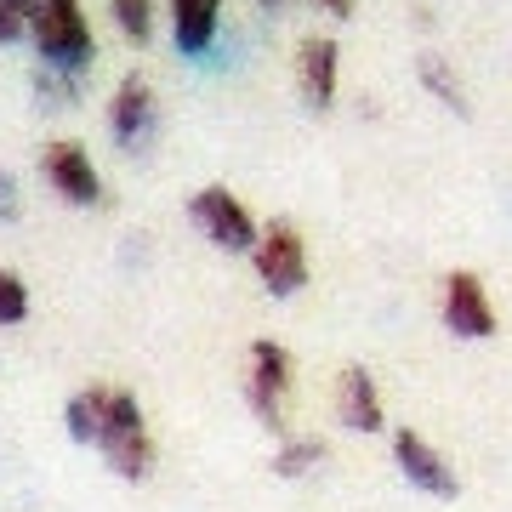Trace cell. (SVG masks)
I'll return each instance as SVG.
<instances>
[{"mask_svg": "<svg viewBox=\"0 0 512 512\" xmlns=\"http://www.w3.org/2000/svg\"><path fill=\"white\" fill-rule=\"evenodd\" d=\"M23 40L35 46V63H52V69L86 74L97 63V40H92L86 12H80V0H35Z\"/></svg>", "mask_w": 512, "mask_h": 512, "instance_id": "6da1fadb", "label": "cell"}, {"mask_svg": "<svg viewBox=\"0 0 512 512\" xmlns=\"http://www.w3.org/2000/svg\"><path fill=\"white\" fill-rule=\"evenodd\" d=\"M97 450L120 478H148L154 473V439H148V421H143V404L137 393L114 387L109 393V416H103V433H97Z\"/></svg>", "mask_w": 512, "mask_h": 512, "instance_id": "7a4b0ae2", "label": "cell"}, {"mask_svg": "<svg viewBox=\"0 0 512 512\" xmlns=\"http://www.w3.org/2000/svg\"><path fill=\"white\" fill-rule=\"evenodd\" d=\"M291 387H296L291 348L274 342V336L251 342V353H245V404H251V416L262 421V427H285V399H291Z\"/></svg>", "mask_w": 512, "mask_h": 512, "instance_id": "3957f363", "label": "cell"}, {"mask_svg": "<svg viewBox=\"0 0 512 512\" xmlns=\"http://www.w3.org/2000/svg\"><path fill=\"white\" fill-rule=\"evenodd\" d=\"M251 268H256V279H262L268 296H296L308 285V239H302V228L285 217L268 222L251 245Z\"/></svg>", "mask_w": 512, "mask_h": 512, "instance_id": "277c9868", "label": "cell"}, {"mask_svg": "<svg viewBox=\"0 0 512 512\" xmlns=\"http://www.w3.org/2000/svg\"><path fill=\"white\" fill-rule=\"evenodd\" d=\"M188 222H194V228H200L211 245H217V251H245V256H251L256 234H262V228H256V217H251V211H245V205H239L222 183L200 188V194L188 200Z\"/></svg>", "mask_w": 512, "mask_h": 512, "instance_id": "5b68a950", "label": "cell"}, {"mask_svg": "<svg viewBox=\"0 0 512 512\" xmlns=\"http://www.w3.org/2000/svg\"><path fill=\"white\" fill-rule=\"evenodd\" d=\"M40 177L52 183L57 200L69 205H97L103 200V171L92 165V154L80 143H69V137H57V143L40 148Z\"/></svg>", "mask_w": 512, "mask_h": 512, "instance_id": "8992f818", "label": "cell"}, {"mask_svg": "<svg viewBox=\"0 0 512 512\" xmlns=\"http://www.w3.org/2000/svg\"><path fill=\"white\" fill-rule=\"evenodd\" d=\"M444 330L461 336V342H490L495 336V302L484 291V279L473 268H456V274L444 279Z\"/></svg>", "mask_w": 512, "mask_h": 512, "instance_id": "52a82bcc", "label": "cell"}, {"mask_svg": "<svg viewBox=\"0 0 512 512\" xmlns=\"http://www.w3.org/2000/svg\"><path fill=\"white\" fill-rule=\"evenodd\" d=\"M393 461H399V473H404V484H410V490L433 495V501H456V495H461L456 467H450L433 444L421 439L416 427H399V433H393Z\"/></svg>", "mask_w": 512, "mask_h": 512, "instance_id": "ba28073f", "label": "cell"}, {"mask_svg": "<svg viewBox=\"0 0 512 512\" xmlns=\"http://www.w3.org/2000/svg\"><path fill=\"white\" fill-rule=\"evenodd\" d=\"M154 126H160V103H154V86H148L143 74H126V80L114 86V103H109V131H114V143L126 148V154H137V148H148Z\"/></svg>", "mask_w": 512, "mask_h": 512, "instance_id": "9c48e42d", "label": "cell"}, {"mask_svg": "<svg viewBox=\"0 0 512 512\" xmlns=\"http://www.w3.org/2000/svg\"><path fill=\"white\" fill-rule=\"evenodd\" d=\"M336 86H342V46L336 35H308L296 46V92L313 114H325L336 103Z\"/></svg>", "mask_w": 512, "mask_h": 512, "instance_id": "30bf717a", "label": "cell"}, {"mask_svg": "<svg viewBox=\"0 0 512 512\" xmlns=\"http://www.w3.org/2000/svg\"><path fill=\"white\" fill-rule=\"evenodd\" d=\"M336 421L348 433H382L387 427V410H382V387L365 365H348L336 376Z\"/></svg>", "mask_w": 512, "mask_h": 512, "instance_id": "8fae6325", "label": "cell"}, {"mask_svg": "<svg viewBox=\"0 0 512 512\" xmlns=\"http://www.w3.org/2000/svg\"><path fill=\"white\" fill-rule=\"evenodd\" d=\"M165 12H171L177 52L183 57L211 52V40H217V29H222V0H165Z\"/></svg>", "mask_w": 512, "mask_h": 512, "instance_id": "7c38bea8", "label": "cell"}, {"mask_svg": "<svg viewBox=\"0 0 512 512\" xmlns=\"http://www.w3.org/2000/svg\"><path fill=\"white\" fill-rule=\"evenodd\" d=\"M416 80H421V92H433L450 114L473 120V97H467V80L456 74V63H450L444 52H416Z\"/></svg>", "mask_w": 512, "mask_h": 512, "instance_id": "4fadbf2b", "label": "cell"}, {"mask_svg": "<svg viewBox=\"0 0 512 512\" xmlns=\"http://www.w3.org/2000/svg\"><path fill=\"white\" fill-rule=\"evenodd\" d=\"M109 393H114V387L92 382V387H80V393L63 404V421H69V439H74V444H97V433H103V416H109Z\"/></svg>", "mask_w": 512, "mask_h": 512, "instance_id": "5bb4252c", "label": "cell"}, {"mask_svg": "<svg viewBox=\"0 0 512 512\" xmlns=\"http://www.w3.org/2000/svg\"><path fill=\"white\" fill-rule=\"evenodd\" d=\"M29 92H35L40 109H74V103H80V92H86V74L35 63V69H29Z\"/></svg>", "mask_w": 512, "mask_h": 512, "instance_id": "9a60e30c", "label": "cell"}, {"mask_svg": "<svg viewBox=\"0 0 512 512\" xmlns=\"http://www.w3.org/2000/svg\"><path fill=\"white\" fill-rule=\"evenodd\" d=\"M325 439H285L274 450V478H308V473H319V467H325Z\"/></svg>", "mask_w": 512, "mask_h": 512, "instance_id": "2e32d148", "label": "cell"}, {"mask_svg": "<svg viewBox=\"0 0 512 512\" xmlns=\"http://www.w3.org/2000/svg\"><path fill=\"white\" fill-rule=\"evenodd\" d=\"M114 29L131 40V46H148L154 40V0H109Z\"/></svg>", "mask_w": 512, "mask_h": 512, "instance_id": "e0dca14e", "label": "cell"}, {"mask_svg": "<svg viewBox=\"0 0 512 512\" xmlns=\"http://www.w3.org/2000/svg\"><path fill=\"white\" fill-rule=\"evenodd\" d=\"M23 319H29V285L23 274L0 268V325H23Z\"/></svg>", "mask_w": 512, "mask_h": 512, "instance_id": "ac0fdd59", "label": "cell"}, {"mask_svg": "<svg viewBox=\"0 0 512 512\" xmlns=\"http://www.w3.org/2000/svg\"><path fill=\"white\" fill-rule=\"evenodd\" d=\"M29 6L35 0H0V46H12V40L29 35Z\"/></svg>", "mask_w": 512, "mask_h": 512, "instance_id": "d6986e66", "label": "cell"}, {"mask_svg": "<svg viewBox=\"0 0 512 512\" xmlns=\"http://www.w3.org/2000/svg\"><path fill=\"white\" fill-rule=\"evenodd\" d=\"M23 217V188H18V171L0 165V222H18Z\"/></svg>", "mask_w": 512, "mask_h": 512, "instance_id": "ffe728a7", "label": "cell"}, {"mask_svg": "<svg viewBox=\"0 0 512 512\" xmlns=\"http://www.w3.org/2000/svg\"><path fill=\"white\" fill-rule=\"evenodd\" d=\"M319 12H330L336 23H348L353 12H359V0H319Z\"/></svg>", "mask_w": 512, "mask_h": 512, "instance_id": "44dd1931", "label": "cell"}, {"mask_svg": "<svg viewBox=\"0 0 512 512\" xmlns=\"http://www.w3.org/2000/svg\"><path fill=\"white\" fill-rule=\"evenodd\" d=\"M256 12H268V18H279V12H285V0H256Z\"/></svg>", "mask_w": 512, "mask_h": 512, "instance_id": "7402d4cb", "label": "cell"}]
</instances>
